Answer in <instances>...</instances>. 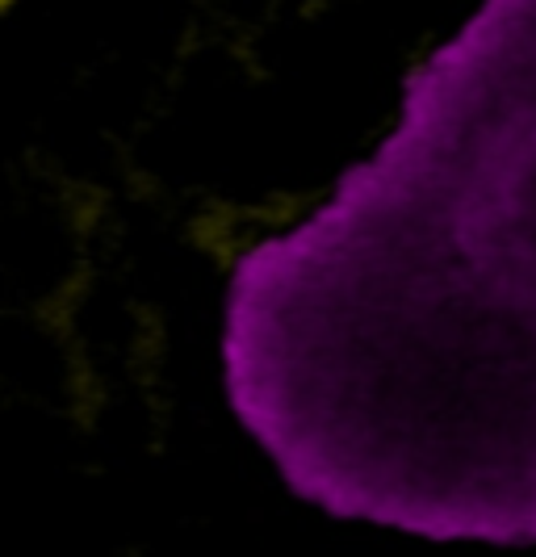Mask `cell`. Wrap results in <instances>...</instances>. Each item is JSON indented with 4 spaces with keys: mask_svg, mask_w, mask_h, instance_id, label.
I'll use <instances>...</instances> for the list:
<instances>
[{
    "mask_svg": "<svg viewBox=\"0 0 536 557\" xmlns=\"http://www.w3.org/2000/svg\"><path fill=\"white\" fill-rule=\"evenodd\" d=\"M189 235H194L201 256H210L214 264L226 269L252 248V214L235 210V206H210V210H198Z\"/></svg>",
    "mask_w": 536,
    "mask_h": 557,
    "instance_id": "6da1fadb",
    "label": "cell"
},
{
    "mask_svg": "<svg viewBox=\"0 0 536 557\" xmlns=\"http://www.w3.org/2000/svg\"><path fill=\"white\" fill-rule=\"evenodd\" d=\"M13 4H17V0H0V17H4V13L13 9Z\"/></svg>",
    "mask_w": 536,
    "mask_h": 557,
    "instance_id": "7a4b0ae2",
    "label": "cell"
}]
</instances>
